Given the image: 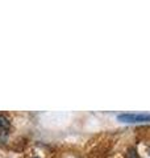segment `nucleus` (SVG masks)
Instances as JSON below:
<instances>
[{"label": "nucleus", "instance_id": "f257e3e1", "mask_svg": "<svg viewBox=\"0 0 150 158\" xmlns=\"http://www.w3.org/2000/svg\"><path fill=\"white\" fill-rule=\"evenodd\" d=\"M117 118L123 123H149L150 113H121Z\"/></svg>", "mask_w": 150, "mask_h": 158}, {"label": "nucleus", "instance_id": "f03ea898", "mask_svg": "<svg viewBox=\"0 0 150 158\" xmlns=\"http://www.w3.org/2000/svg\"><path fill=\"white\" fill-rule=\"evenodd\" d=\"M8 128H9V120L6 116L0 115V129L6 131V129H8Z\"/></svg>", "mask_w": 150, "mask_h": 158}, {"label": "nucleus", "instance_id": "7ed1b4c3", "mask_svg": "<svg viewBox=\"0 0 150 158\" xmlns=\"http://www.w3.org/2000/svg\"><path fill=\"white\" fill-rule=\"evenodd\" d=\"M127 158H138V154L136 149H129L128 153H127Z\"/></svg>", "mask_w": 150, "mask_h": 158}, {"label": "nucleus", "instance_id": "20e7f679", "mask_svg": "<svg viewBox=\"0 0 150 158\" xmlns=\"http://www.w3.org/2000/svg\"><path fill=\"white\" fill-rule=\"evenodd\" d=\"M33 158H38V157H33Z\"/></svg>", "mask_w": 150, "mask_h": 158}]
</instances>
